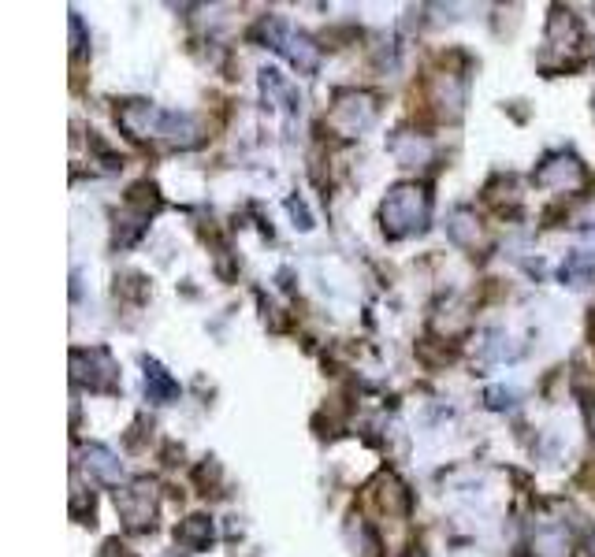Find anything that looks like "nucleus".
I'll return each mask as SVG.
<instances>
[{"label":"nucleus","mask_w":595,"mask_h":557,"mask_svg":"<svg viewBox=\"0 0 595 557\" xmlns=\"http://www.w3.org/2000/svg\"><path fill=\"white\" fill-rule=\"evenodd\" d=\"M424 216H428V201H424V194L417 190V186H398L395 194L387 197L384 223L391 234L417 231V227L424 223Z\"/></svg>","instance_id":"1"},{"label":"nucleus","mask_w":595,"mask_h":557,"mask_svg":"<svg viewBox=\"0 0 595 557\" xmlns=\"http://www.w3.org/2000/svg\"><path fill=\"white\" fill-rule=\"evenodd\" d=\"M153 491H157V487L146 480H138L131 491H123L119 509H123V517H127L131 528H146L149 520H153V509H157V494Z\"/></svg>","instance_id":"2"},{"label":"nucleus","mask_w":595,"mask_h":557,"mask_svg":"<svg viewBox=\"0 0 595 557\" xmlns=\"http://www.w3.org/2000/svg\"><path fill=\"white\" fill-rule=\"evenodd\" d=\"M536 179L543 182V186H581V168H577V160L573 156H555V160H547L540 168V175Z\"/></svg>","instance_id":"3"},{"label":"nucleus","mask_w":595,"mask_h":557,"mask_svg":"<svg viewBox=\"0 0 595 557\" xmlns=\"http://www.w3.org/2000/svg\"><path fill=\"white\" fill-rule=\"evenodd\" d=\"M146 390H149V398H153V402L164 405V402H172L175 394H179V383H175V379L168 376L160 364L146 361Z\"/></svg>","instance_id":"4"},{"label":"nucleus","mask_w":595,"mask_h":557,"mask_svg":"<svg viewBox=\"0 0 595 557\" xmlns=\"http://www.w3.org/2000/svg\"><path fill=\"white\" fill-rule=\"evenodd\" d=\"M82 457H86V468H93L105 483L119 480V461H116V454H108L105 446H86V454Z\"/></svg>","instance_id":"5"},{"label":"nucleus","mask_w":595,"mask_h":557,"mask_svg":"<svg viewBox=\"0 0 595 557\" xmlns=\"http://www.w3.org/2000/svg\"><path fill=\"white\" fill-rule=\"evenodd\" d=\"M175 539H179V543L186 546V550H201V546L209 543L212 539V524L205 517H190L183 524V528H179V532H175Z\"/></svg>","instance_id":"6"},{"label":"nucleus","mask_w":595,"mask_h":557,"mask_svg":"<svg viewBox=\"0 0 595 557\" xmlns=\"http://www.w3.org/2000/svg\"><path fill=\"white\" fill-rule=\"evenodd\" d=\"M592 554H595V550H592Z\"/></svg>","instance_id":"7"}]
</instances>
